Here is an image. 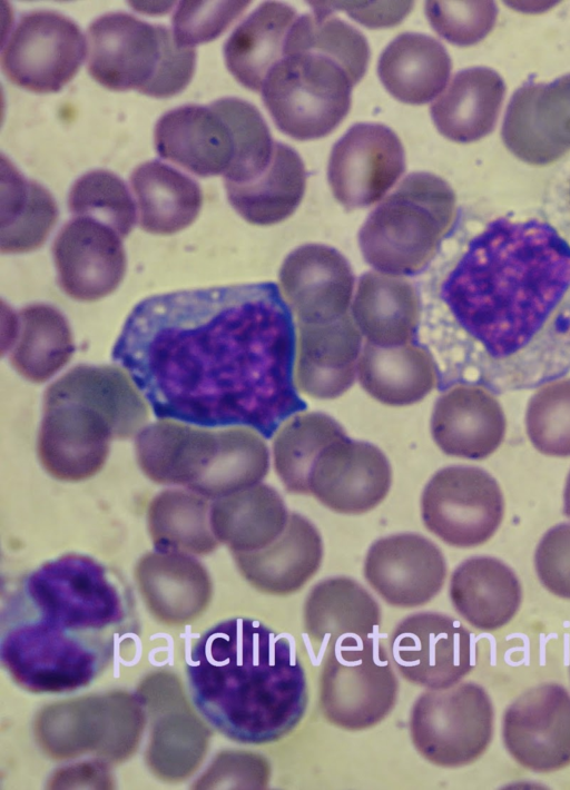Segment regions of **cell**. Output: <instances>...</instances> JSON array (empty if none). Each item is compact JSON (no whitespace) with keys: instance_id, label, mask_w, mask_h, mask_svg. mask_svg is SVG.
Here are the masks:
<instances>
[{"instance_id":"1","label":"cell","mask_w":570,"mask_h":790,"mask_svg":"<svg viewBox=\"0 0 570 790\" xmlns=\"http://www.w3.org/2000/svg\"><path fill=\"white\" fill-rule=\"evenodd\" d=\"M159 419L247 426L269 438L306 408L294 382L295 329L274 283L150 296L111 352Z\"/></svg>"},{"instance_id":"2","label":"cell","mask_w":570,"mask_h":790,"mask_svg":"<svg viewBox=\"0 0 570 790\" xmlns=\"http://www.w3.org/2000/svg\"><path fill=\"white\" fill-rule=\"evenodd\" d=\"M440 295L488 388L537 387L569 372L570 245L549 224L490 221Z\"/></svg>"},{"instance_id":"3","label":"cell","mask_w":570,"mask_h":790,"mask_svg":"<svg viewBox=\"0 0 570 790\" xmlns=\"http://www.w3.org/2000/svg\"><path fill=\"white\" fill-rule=\"evenodd\" d=\"M129 616V593L106 566L86 555L59 556L9 594L1 662L27 690H77L112 661Z\"/></svg>"},{"instance_id":"4","label":"cell","mask_w":570,"mask_h":790,"mask_svg":"<svg viewBox=\"0 0 570 790\" xmlns=\"http://www.w3.org/2000/svg\"><path fill=\"white\" fill-rule=\"evenodd\" d=\"M186 673L197 710L240 743L281 739L307 708L293 639L255 619L232 618L208 629L186 658Z\"/></svg>"},{"instance_id":"5","label":"cell","mask_w":570,"mask_h":790,"mask_svg":"<svg viewBox=\"0 0 570 790\" xmlns=\"http://www.w3.org/2000/svg\"><path fill=\"white\" fill-rule=\"evenodd\" d=\"M368 60L343 28L315 22L311 13L298 16L286 56L269 70L261 89L276 127L297 140L330 135L348 113L352 89Z\"/></svg>"},{"instance_id":"6","label":"cell","mask_w":570,"mask_h":790,"mask_svg":"<svg viewBox=\"0 0 570 790\" xmlns=\"http://www.w3.org/2000/svg\"><path fill=\"white\" fill-rule=\"evenodd\" d=\"M135 453L153 482L184 486L213 500L261 483L269 468L265 441L242 426L212 431L161 419L138 432Z\"/></svg>"},{"instance_id":"7","label":"cell","mask_w":570,"mask_h":790,"mask_svg":"<svg viewBox=\"0 0 570 790\" xmlns=\"http://www.w3.org/2000/svg\"><path fill=\"white\" fill-rule=\"evenodd\" d=\"M154 141L161 158L199 177L223 175L224 182L232 184L259 176L275 146L259 110L237 97L165 112L155 126Z\"/></svg>"},{"instance_id":"8","label":"cell","mask_w":570,"mask_h":790,"mask_svg":"<svg viewBox=\"0 0 570 790\" xmlns=\"http://www.w3.org/2000/svg\"><path fill=\"white\" fill-rule=\"evenodd\" d=\"M455 194L426 171L409 174L367 216L358 244L367 264L386 275H414L435 256L456 216Z\"/></svg>"},{"instance_id":"9","label":"cell","mask_w":570,"mask_h":790,"mask_svg":"<svg viewBox=\"0 0 570 790\" xmlns=\"http://www.w3.org/2000/svg\"><path fill=\"white\" fill-rule=\"evenodd\" d=\"M89 75L112 91L137 90L154 98L181 92L193 78L196 50L179 46L173 31L122 12H108L88 28Z\"/></svg>"},{"instance_id":"10","label":"cell","mask_w":570,"mask_h":790,"mask_svg":"<svg viewBox=\"0 0 570 790\" xmlns=\"http://www.w3.org/2000/svg\"><path fill=\"white\" fill-rule=\"evenodd\" d=\"M399 682L375 636H347L326 649L320 678L324 717L346 730L377 724L394 708Z\"/></svg>"},{"instance_id":"11","label":"cell","mask_w":570,"mask_h":790,"mask_svg":"<svg viewBox=\"0 0 570 790\" xmlns=\"http://www.w3.org/2000/svg\"><path fill=\"white\" fill-rule=\"evenodd\" d=\"M493 731V707L479 684L464 682L422 693L410 713V734L429 762L456 768L476 760Z\"/></svg>"},{"instance_id":"12","label":"cell","mask_w":570,"mask_h":790,"mask_svg":"<svg viewBox=\"0 0 570 790\" xmlns=\"http://www.w3.org/2000/svg\"><path fill=\"white\" fill-rule=\"evenodd\" d=\"M86 40L70 18L49 10L20 16L1 50L7 79L37 93L60 91L78 72Z\"/></svg>"},{"instance_id":"13","label":"cell","mask_w":570,"mask_h":790,"mask_svg":"<svg viewBox=\"0 0 570 790\" xmlns=\"http://www.w3.org/2000/svg\"><path fill=\"white\" fill-rule=\"evenodd\" d=\"M503 510L498 482L487 471L468 465L438 471L421 498L425 527L455 547L487 542L499 529Z\"/></svg>"},{"instance_id":"14","label":"cell","mask_w":570,"mask_h":790,"mask_svg":"<svg viewBox=\"0 0 570 790\" xmlns=\"http://www.w3.org/2000/svg\"><path fill=\"white\" fill-rule=\"evenodd\" d=\"M390 653L405 680L430 690L455 685L475 663L472 633L460 621L436 612L404 618L391 634Z\"/></svg>"},{"instance_id":"15","label":"cell","mask_w":570,"mask_h":790,"mask_svg":"<svg viewBox=\"0 0 570 790\" xmlns=\"http://www.w3.org/2000/svg\"><path fill=\"white\" fill-rule=\"evenodd\" d=\"M405 168L403 145L391 128L358 122L334 144L327 179L336 200L351 210L382 199Z\"/></svg>"},{"instance_id":"16","label":"cell","mask_w":570,"mask_h":790,"mask_svg":"<svg viewBox=\"0 0 570 790\" xmlns=\"http://www.w3.org/2000/svg\"><path fill=\"white\" fill-rule=\"evenodd\" d=\"M114 438L111 422L92 406L73 399H43L37 454L52 477L65 482L92 477L105 465Z\"/></svg>"},{"instance_id":"17","label":"cell","mask_w":570,"mask_h":790,"mask_svg":"<svg viewBox=\"0 0 570 790\" xmlns=\"http://www.w3.org/2000/svg\"><path fill=\"white\" fill-rule=\"evenodd\" d=\"M507 750L524 768L550 772L570 764V694L554 683L532 688L504 712Z\"/></svg>"},{"instance_id":"18","label":"cell","mask_w":570,"mask_h":790,"mask_svg":"<svg viewBox=\"0 0 570 790\" xmlns=\"http://www.w3.org/2000/svg\"><path fill=\"white\" fill-rule=\"evenodd\" d=\"M52 256L60 288L79 302L110 295L126 273L121 237L87 217H75L63 225L55 238Z\"/></svg>"},{"instance_id":"19","label":"cell","mask_w":570,"mask_h":790,"mask_svg":"<svg viewBox=\"0 0 570 790\" xmlns=\"http://www.w3.org/2000/svg\"><path fill=\"white\" fill-rule=\"evenodd\" d=\"M392 471L375 445L341 438L324 448L311 471L308 487L318 502L343 514H362L387 495Z\"/></svg>"},{"instance_id":"20","label":"cell","mask_w":570,"mask_h":790,"mask_svg":"<svg viewBox=\"0 0 570 790\" xmlns=\"http://www.w3.org/2000/svg\"><path fill=\"white\" fill-rule=\"evenodd\" d=\"M502 139L522 161L548 165L570 150V73L550 83L527 82L508 105Z\"/></svg>"},{"instance_id":"21","label":"cell","mask_w":570,"mask_h":790,"mask_svg":"<svg viewBox=\"0 0 570 790\" xmlns=\"http://www.w3.org/2000/svg\"><path fill=\"white\" fill-rule=\"evenodd\" d=\"M364 576L386 603L415 608L426 604L441 591L446 562L429 539L414 533L395 534L370 546Z\"/></svg>"},{"instance_id":"22","label":"cell","mask_w":570,"mask_h":790,"mask_svg":"<svg viewBox=\"0 0 570 790\" xmlns=\"http://www.w3.org/2000/svg\"><path fill=\"white\" fill-rule=\"evenodd\" d=\"M279 283L298 322L321 324L347 314L354 275L347 259L335 248L306 244L285 258Z\"/></svg>"},{"instance_id":"23","label":"cell","mask_w":570,"mask_h":790,"mask_svg":"<svg viewBox=\"0 0 570 790\" xmlns=\"http://www.w3.org/2000/svg\"><path fill=\"white\" fill-rule=\"evenodd\" d=\"M507 429L504 412L490 391L474 384L456 385L435 403L431 433L448 455L481 460L502 443Z\"/></svg>"},{"instance_id":"24","label":"cell","mask_w":570,"mask_h":790,"mask_svg":"<svg viewBox=\"0 0 570 790\" xmlns=\"http://www.w3.org/2000/svg\"><path fill=\"white\" fill-rule=\"evenodd\" d=\"M295 384L304 394L332 399L355 381L361 335L346 314L321 324L299 323Z\"/></svg>"},{"instance_id":"25","label":"cell","mask_w":570,"mask_h":790,"mask_svg":"<svg viewBox=\"0 0 570 790\" xmlns=\"http://www.w3.org/2000/svg\"><path fill=\"white\" fill-rule=\"evenodd\" d=\"M323 541L306 517L292 513L282 534L264 549L232 553L242 575L257 590L275 595L298 591L320 569Z\"/></svg>"},{"instance_id":"26","label":"cell","mask_w":570,"mask_h":790,"mask_svg":"<svg viewBox=\"0 0 570 790\" xmlns=\"http://www.w3.org/2000/svg\"><path fill=\"white\" fill-rule=\"evenodd\" d=\"M297 18L292 6L266 1L234 29L224 45V59L242 86L261 91L269 70L286 56Z\"/></svg>"},{"instance_id":"27","label":"cell","mask_w":570,"mask_h":790,"mask_svg":"<svg viewBox=\"0 0 570 790\" xmlns=\"http://www.w3.org/2000/svg\"><path fill=\"white\" fill-rule=\"evenodd\" d=\"M136 577L148 608L169 622L196 616L212 596L206 569L187 553H148L138 562Z\"/></svg>"},{"instance_id":"28","label":"cell","mask_w":570,"mask_h":790,"mask_svg":"<svg viewBox=\"0 0 570 790\" xmlns=\"http://www.w3.org/2000/svg\"><path fill=\"white\" fill-rule=\"evenodd\" d=\"M135 383L109 365H77L55 381L43 399H73L101 412L118 440L136 436L148 419V408Z\"/></svg>"},{"instance_id":"29","label":"cell","mask_w":570,"mask_h":790,"mask_svg":"<svg viewBox=\"0 0 570 790\" xmlns=\"http://www.w3.org/2000/svg\"><path fill=\"white\" fill-rule=\"evenodd\" d=\"M381 624V610L372 594L346 576L323 580L304 603V632L314 646L328 648L347 638H367Z\"/></svg>"},{"instance_id":"30","label":"cell","mask_w":570,"mask_h":790,"mask_svg":"<svg viewBox=\"0 0 570 790\" xmlns=\"http://www.w3.org/2000/svg\"><path fill=\"white\" fill-rule=\"evenodd\" d=\"M505 85L498 72L473 67L455 73L446 90L431 105L438 130L456 142H472L495 127Z\"/></svg>"},{"instance_id":"31","label":"cell","mask_w":570,"mask_h":790,"mask_svg":"<svg viewBox=\"0 0 570 790\" xmlns=\"http://www.w3.org/2000/svg\"><path fill=\"white\" fill-rule=\"evenodd\" d=\"M450 599L456 612L476 629L491 631L517 613L522 591L514 572L492 556H472L452 573Z\"/></svg>"},{"instance_id":"32","label":"cell","mask_w":570,"mask_h":790,"mask_svg":"<svg viewBox=\"0 0 570 790\" xmlns=\"http://www.w3.org/2000/svg\"><path fill=\"white\" fill-rule=\"evenodd\" d=\"M452 70L444 46L431 36L404 32L382 51L377 73L385 89L397 100L423 105L446 86Z\"/></svg>"},{"instance_id":"33","label":"cell","mask_w":570,"mask_h":790,"mask_svg":"<svg viewBox=\"0 0 570 790\" xmlns=\"http://www.w3.org/2000/svg\"><path fill=\"white\" fill-rule=\"evenodd\" d=\"M288 517L282 496L263 483L216 498L209 510L215 537L232 553L266 547L282 534Z\"/></svg>"},{"instance_id":"34","label":"cell","mask_w":570,"mask_h":790,"mask_svg":"<svg viewBox=\"0 0 570 790\" xmlns=\"http://www.w3.org/2000/svg\"><path fill=\"white\" fill-rule=\"evenodd\" d=\"M353 316L368 343L382 347L405 345L416 334L419 296L403 278L367 271L357 285Z\"/></svg>"},{"instance_id":"35","label":"cell","mask_w":570,"mask_h":790,"mask_svg":"<svg viewBox=\"0 0 570 790\" xmlns=\"http://www.w3.org/2000/svg\"><path fill=\"white\" fill-rule=\"evenodd\" d=\"M362 387L376 401L405 406L423 399L436 385L438 367L423 347H382L366 343L357 365Z\"/></svg>"},{"instance_id":"36","label":"cell","mask_w":570,"mask_h":790,"mask_svg":"<svg viewBox=\"0 0 570 790\" xmlns=\"http://www.w3.org/2000/svg\"><path fill=\"white\" fill-rule=\"evenodd\" d=\"M224 185L229 204L245 220L274 225L299 206L306 187L305 165L294 148L275 141L272 160L259 176L244 184Z\"/></svg>"},{"instance_id":"37","label":"cell","mask_w":570,"mask_h":790,"mask_svg":"<svg viewBox=\"0 0 570 790\" xmlns=\"http://www.w3.org/2000/svg\"><path fill=\"white\" fill-rule=\"evenodd\" d=\"M10 363L26 379L43 383L67 365L75 343L67 318L56 307L32 304L13 316Z\"/></svg>"},{"instance_id":"38","label":"cell","mask_w":570,"mask_h":790,"mask_svg":"<svg viewBox=\"0 0 570 790\" xmlns=\"http://www.w3.org/2000/svg\"><path fill=\"white\" fill-rule=\"evenodd\" d=\"M140 227L150 234L171 235L198 216L203 194L197 181L158 160L137 166L130 175Z\"/></svg>"},{"instance_id":"39","label":"cell","mask_w":570,"mask_h":790,"mask_svg":"<svg viewBox=\"0 0 570 790\" xmlns=\"http://www.w3.org/2000/svg\"><path fill=\"white\" fill-rule=\"evenodd\" d=\"M57 220L58 206L49 190L2 157L1 251L23 254L40 248Z\"/></svg>"},{"instance_id":"40","label":"cell","mask_w":570,"mask_h":790,"mask_svg":"<svg viewBox=\"0 0 570 790\" xmlns=\"http://www.w3.org/2000/svg\"><path fill=\"white\" fill-rule=\"evenodd\" d=\"M207 497L189 490H165L148 506L147 526L155 549L208 554L217 546Z\"/></svg>"},{"instance_id":"41","label":"cell","mask_w":570,"mask_h":790,"mask_svg":"<svg viewBox=\"0 0 570 790\" xmlns=\"http://www.w3.org/2000/svg\"><path fill=\"white\" fill-rule=\"evenodd\" d=\"M346 436L342 425L324 413H302L288 419L273 443L274 467L286 491L309 494L308 480L318 455Z\"/></svg>"},{"instance_id":"42","label":"cell","mask_w":570,"mask_h":790,"mask_svg":"<svg viewBox=\"0 0 570 790\" xmlns=\"http://www.w3.org/2000/svg\"><path fill=\"white\" fill-rule=\"evenodd\" d=\"M69 211L75 217L95 219L121 238L132 230L137 211L125 181L114 172L96 169L80 176L68 195Z\"/></svg>"},{"instance_id":"43","label":"cell","mask_w":570,"mask_h":790,"mask_svg":"<svg viewBox=\"0 0 570 790\" xmlns=\"http://www.w3.org/2000/svg\"><path fill=\"white\" fill-rule=\"evenodd\" d=\"M525 428L539 452L570 456V377L546 383L531 396Z\"/></svg>"},{"instance_id":"44","label":"cell","mask_w":570,"mask_h":790,"mask_svg":"<svg viewBox=\"0 0 570 790\" xmlns=\"http://www.w3.org/2000/svg\"><path fill=\"white\" fill-rule=\"evenodd\" d=\"M425 16L439 36L453 45L468 47L492 30L498 8L493 1H426Z\"/></svg>"},{"instance_id":"45","label":"cell","mask_w":570,"mask_h":790,"mask_svg":"<svg viewBox=\"0 0 570 790\" xmlns=\"http://www.w3.org/2000/svg\"><path fill=\"white\" fill-rule=\"evenodd\" d=\"M249 1H180L173 14L175 41L187 48L215 40L249 6Z\"/></svg>"},{"instance_id":"46","label":"cell","mask_w":570,"mask_h":790,"mask_svg":"<svg viewBox=\"0 0 570 790\" xmlns=\"http://www.w3.org/2000/svg\"><path fill=\"white\" fill-rule=\"evenodd\" d=\"M537 574L551 593L570 599V522L550 529L534 554Z\"/></svg>"},{"instance_id":"47","label":"cell","mask_w":570,"mask_h":790,"mask_svg":"<svg viewBox=\"0 0 570 790\" xmlns=\"http://www.w3.org/2000/svg\"><path fill=\"white\" fill-rule=\"evenodd\" d=\"M332 10H343L365 27L376 29L399 24L412 10L413 1H324Z\"/></svg>"},{"instance_id":"48","label":"cell","mask_w":570,"mask_h":790,"mask_svg":"<svg viewBox=\"0 0 570 790\" xmlns=\"http://www.w3.org/2000/svg\"><path fill=\"white\" fill-rule=\"evenodd\" d=\"M563 513L566 516L570 517V472L567 477L563 493Z\"/></svg>"}]
</instances>
